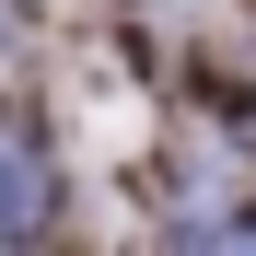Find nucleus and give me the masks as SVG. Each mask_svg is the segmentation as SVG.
<instances>
[{"instance_id": "f257e3e1", "label": "nucleus", "mask_w": 256, "mask_h": 256, "mask_svg": "<svg viewBox=\"0 0 256 256\" xmlns=\"http://www.w3.org/2000/svg\"><path fill=\"white\" fill-rule=\"evenodd\" d=\"M47 222H58V175H47V140L0 116V244H24V233H47Z\"/></svg>"}]
</instances>
